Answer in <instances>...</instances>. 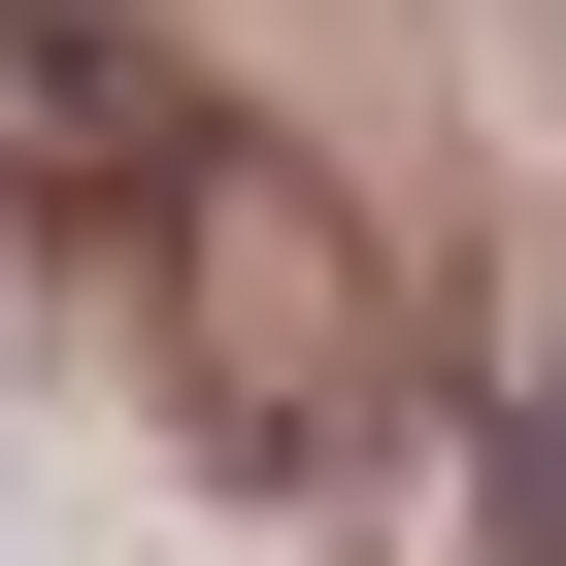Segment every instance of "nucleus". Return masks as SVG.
Here are the masks:
<instances>
[{
  "instance_id": "nucleus-2",
  "label": "nucleus",
  "mask_w": 566,
  "mask_h": 566,
  "mask_svg": "<svg viewBox=\"0 0 566 566\" xmlns=\"http://www.w3.org/2000/svg\"><path fill=\"white\" fill-rule=\"evenodd\" d=\"M233 167V101L134 34V0H0V200H34V233H167Z\"/></svg>"
},
{
  "instance_id": "nucleus-3",
  "label": "nucleus",
  "mask_w": 566,
  "mask_h": 566,
  "mask_svg": "<svg viewBox=\"0 0 566 566\" xmlns=\"http://www.w3.org/2000/svg\"><path fill=\"white\" fill-rule=\"evenodd\" d=\"M533 533H566V400H533Z\"/></svg>"
},
{
  "instance_id": "nucleus-1",
  "label": "nucleus",
  "mask_w": 566,
  "mask_h": 566,
  "mask_svg": "<svg viewBox=\"0 0 566 566\" xmlns=\"http://www.w3.org/2000/svg\"><path fill=\"white\" fill-rule=\"evenodd\" d=\"M134 266H167V400H200V467H266V500L400 467L433 334H400V266H367V233H334L301 167H266V134H233V167H200V200H167Z\"/></svg>"
}]
</instances>
